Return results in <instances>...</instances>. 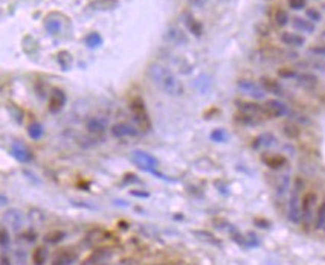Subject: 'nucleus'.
Instances as JSON below:
<instances>
[{"label": "nucleus", "instance_id": "nucleus-1", "mask_svg": "<svg viewBox=\"0 0 325 265\" xmlns=\"http://www.w3.org/2000/svg\"><path fill=\"white\" fill-rule=\"evenodd\" d=\"M147 75L154 82V85L157 89H160L164 93H167L168 96L179 98L185 92L184 84L177 78V75L171 69H168L164 64H159V63L150 64L148 69H147Z\"/></svg>", "mask_w": 325, "mask_h": 265}, {"label": "nucleus", "instance_id": "nucleus-2", "mask_svg": "<svg viewBox=\"0 0 325 265\" xmlns=\"http://www.w3.org/2000/svg\"><path fill=\"white\" fill-rule=\"evenodd\" d=\"M302 192H304V183L301 179H296L290 191V198L287 206V216L289 221L293 224H301L302 219V197H304Z\"/></svg>", "mask_w": 325, "mask_h": 265}, {"label": "nucleus", "instance_id": "nucleus-3", "mask_svg": "<svg viewBox=\"0 0 325 265\" xmlns=\"http://www.w3.org/2000/svg\"><path fill=\"white\" fill-rule=\"evenodd\" d=\"M318 212V197L315 192H306L302 197V226L304 229H310L315 224Z\"/></svg>", "mask_w": 325, "mask_h": 265}, {"label": "nucleus", "instance_id": "nucleus-4", "mask_svg": "<svg viewBox=\"0 0 325 265\" xmlns=\"http://www.w3.org/2000/svg\"><path fill=\"white\" fill-rule=\"evenodd\" d=\"M130 110L133 113V119L136 122V125L139 127V130L148 131L151 128V122H150V116L145 107V102L142 101V98L136 96L130 102Z\"/></svg>", "mask_w": 325, "mask_h": 265}, {"label": "nucleus", "instance_id": "nucleus-5", "mask_svg": "<svg viewBox=\"0 0 325 265\" xmlns=\"http://www.w3.org/2000/svg\"><path fill=\"white\" fill-rule=\"evenodd\" d=\"M131 160H133V163H134L139 169L147 171V172H154V169H156V168H157V165H159V162H157V159H156V157H153L150 152L142 151V149H136V151H133V154H131Z\"/></svg>", "mask_w": 325, "mask_h": 265}, {"label": "nucleus", "instance_id": "nucleus-6", "mask_svg": "<svg viewBox=\"0 0 325 265\" xmlns=\"http://www.w3.org/2000/svg\"><path fill=\"white\" fill-rule=\"evenodd\" d=\"M2 219H3V224L5 226L11 227L15 232L22 230L23 226H25V213L22 210L15 209V207H11V209L5 210Z\"/></svg>", "mask_w": 325, "mask_h": 265}, {"label": "nucleus", "instance_id": "nucleus-7", "mask_svg": "<svg viewBox=\"0 0 325 265\" xmlns=\"http://www.w3.org/2000/svg\"><path fill=\"white\" fill-rule=\"evenodd\" d=\"M110 134L116 139L137 137L140 134V130H139L137 125H133L130 122H116L110 127Z\"/></svg>", "mask_w": 325, "mask_h": 265}, {"label": "nucleus", "instance_id": "nucleus-8", "mask_svg": "<svg viewBox=\"0 0 325 265\" xmlns=\"http://www.w3.org/2000/svg\"><path fill=\"white\" fill-rule=\"evenodd\" d=\"M237 107L240 110V113H246V115H251V116H257L260 119H269L267 116V112H266V107L264 105H260L257 102H252V101H238L237 102Z\"/></svg>", "mask_w": 325, "mask_h": 265}, {"label": "nucleus", "instance_id": "nucleus-9", "mask_svg": "<svg viewBox=\"0 0 325 265\" xmlns=\"http://www.w3.org/2000/svg\"><path fill=\"white\" fill-rule=\"evenodd\" d=\"M238 89L243 93L251 95L255 99H264V96H266V90L261 87V84H257V82H254L251 79H240L238 81Z\"/></svg>", "mask_w": 325, "mask_h": 265}, {"label": "nucleus", "instance_id": "nucleus-10", "mask_svg": "<svg viewBox=\"0 0 325 265\" xmlns=\"http://www.w3.org/2000/svg\"><path fill=\"white\" fill-rule=\"evenodd\" d=\"M269 118H282L289 115V107L279 99H269L264 104Z\"/></svg>", "mask_w": 325, "mask_h": 265}, {"label": "nucleus", "instance_id": "nucleus-11", "mask_svg": "<svg viewBox=\"0 0 325 265\" xmlns=\"http://www.w3.org/2000/svg\"><path fill=\"white\" fill-rule=\"evenodd\" d=\"M107 128H109V124L104 118L92 116L86 121V130L90 136H103L107 131Z\"/></svg>", "mask_w": 325, "mask_h": 265}, {"label": "nucleus", "instance_id": "nucleus-12", "mask_svg": "<svg viewBox=\"0 0 325 265\" xmlns=\"http://www.w3.org/2000/svg\"><path fill=\"white\" fill-rule=\"evenodd\" d=\"M66 104V93L58 89V87H54L51 90V95H49V110L52 113H58Z\"/></svg>", "mask_w": 325, "mask_h": 265}, {"label": "nucleus", "instance_id": "nucleus-13", "mask_svg": "<svg viewBox=\"0 0 325 265\" xmlns=\"http://www.w3.org/2000/svg\"><path fill=\"white\" fill-rule=\"evenodd\" d=\"M11 152H12V156L18 160V162H22V163H29L31 160H32V152H31V149L26 146V145H23V143H20V142H14L12 145H11Z\"/></svg>", "mask_w": 325, "mask_h": 265}, {"label": "nucleus", "instance_id": "nucleus-14", "mask_svg": "<svg viewBox=\"0 0 325 265\" xmlns=\"http://www.w3.org/2000/svg\"><path fill=\"white\" fill-rule=\"evenodd\" d=\"M279 40H281L282 45H286L289 48H295V49L302 48L306 45V38L302 35L296 34V32H282L279 35Z\"/></svg>", "mask_w": 325, "mask_h": 265}, {"label": "nucleus", "instance_id": "nucleus-15", "mask_svg": "<svg viewBox=\"0 0 325 265\" xmlns=\"http://www.w3.org/2000/svg\"><path fill=\"white\" fill-rule=\"evenodd\" d=\"M296 84L301 87V89H306V90H313L318 87L319 84V79L316 75L313 73H309V72H304V73H299L296 76Z\"/></svg>", "mask_w": 325, "mask_h": 265}, {"label": "nucleus", "instance_id": "nucleus-16", "mask_svg": "<svg viewBox=\"0 0 325 265\" xmlns=\"http://www.w3.org/2000/svg\"><path fill=\"white\" fill-rule=\"evenodd\" d=\"M112 256V250L109 247H99L98 250H95L89 259L83 265H101L104 261H107Z\"/></svg>", "mask_w": 325, "mask_h": 265}, {"label": "nucleus", "instance_id": "nucleus-17", "mask_svg": "<svg viewBox=\"0 0 325 265\" xmlns=\"http://www.w3.org/2000/svg\"><path fill=\"white\" fill-rule=\"evenodd\" d=\"M78 258L79 256L75 250L66 249L55 256V259L52 261V265H73L78 262Z\"/></svg>", "mask_w": 325, "mask_h": 265}, {"label": "nucleus", "instance_id": "nucleus-18", "mask_svg": "<svg viewBox=\"0 0 325 265\" xmlns=\"http://www.w3.org/2000/svg\"><path fill=\"white\" fill-rule=\"evenodd\" d=\"M119 6V0H93L87 8L90 11H99V12H107L113 11Z\"/></svg>", "mask_w": 325, "mask_h": 265}, {"label": "nucleus", "instance_id": "nucleus-19", "mask_svg": "<svg viewBox=\"0 0 325 265\" xmlns=\"http://www.w3.org/2000/svg\"><path fill=\"white\" fill-rule=\"evenodd\" d=\"M165 38H167L168 41L174 43V45H187V43H188L187 34H185L182 29L176 28V26L168 28V31H167V34H165Z\"/></svg>", "mask_w": 325, "mask_h": 265}, {"label": "nucleus", "instance_id": "nucleus-20", "mask_svg": "<svg viewBox=\"0 0 325 265\" xmlns=\"http://www.w3.org/2000/svg\"><path fill=\"white\" fill-rule=\"evenodd\" d=\"M260 84H261V87L266 90V93H272V95H276V96H281V95L284 93L282 85H281L278 81L272 79V78L262 76V78L260 79Z\"/></svg>", "mask_w": 325, "mask_h": 265}, {"label": "nucleus", "instance_id": "nucleus-21", "mask_svg": "<svg viewBox=\"0 0 325 265\" xmlns=\"http://www.w3.org/2000/svg\"><path fill=\"white\" fill-rule=\"evenodd\" d=\"M292 25L295 26V29L304 32V34H313L316 31V26L313 21H310L309 18H302V17H293L292 18Z\"/></svg>", "mask_w": 325, "mask_h": 265}, {"label": "nucleus", "instance_id": "nucleus-22", "mask_svg": "<svg viewBox=\"0 0 325 265\" xmlns=\"http://www.w3.org/2000/svg\"><path fill=\"white\" fill-rule=\"evenodd\" d=\"M193 235H194L197 239H200L201 242H205V244L215 246V247H221V241H220L212 232H208V230H194Z\"/></svg>", "mask_w": 325, "mask_h": 265}, {"label": "nucleus", "instance_id": "nucleus-23", "mask_svg": "<svg viewBox=\"0 0 325 265\" xmlns=\"http://www.w3.org/2000/svg\"><path fill=\"white\" fill-rule=\"evenodd\" d=\"M182 17H184L185 26L190 29V32H191L193 35H195V37H201V34H203V26H201V23H200L198 20H195L190 12H185Z\"/></svg>", "mask_w": 325, "mask_h": 265}, {"label": "nucleus", "instance_id": "nucleus-24", "mask_svg": "<svg viewBox=\"0 0 325 265\" xmlns=\"http://www.w3.org/2000/svg\"><path fill=\"white\" fill-rule=\"evenodd\" d=\"M276 143V137L272 134V132H264L258 136L254 142H252V146L255 149H260V148H269V146H273Z\"/></svg>", "mask_w": 325, "mask_h": 265}, {"label": "nucleus", "instance_id": "nucleus-25", "mask_svg": "<svg viewBox=\"0 0 325 265\" xmlns=\"http://www.w3.org/2000/svg\"><path fill=\"white\" fill-rule=\"evenodd\" d=\"M290 185H292L290 175H289V174L281 175L279 180H278V183H276V195H278L279 198H284V197L292 191V189H290Z\"/></svg>", "mask_w": 325, "mask_h": 265}, {"label": "nucleus", "instance_id": "nucleus-26", "mask_svg": "<svg viewBox=\"0 0 325 265\" xmlns=\"http://www.w3.org/2000/svg\"><path fill=\"white\" fill-rule=\"evenodd\" d=\"M49 258V249L46 246H38L32 253V265H45Z\"/></svg>", "mask_w": 325, "mask_h": 265}, {"label": "nucleus", "instance_id": "nucleus-27", "mask_svg": "<svg viewBox=\"0 0 325 265\" xmlns=\"http://www.w3.org/2000/svg\"><path fill=\"white\" fill-rule=\"evenodd\" d=\"M45 134V128L40 122L34 121L28 125V136L32 139V140H40Z\"/></svg>", "mask_w": 325, "mask_h": 265}, {"label": "nucleus", "instance_id": "nucleus-28", "mask_svg": "<svg viewBox=\"0 0 325 265\" xmlns=\"http://www.w3.org/2000/svg\"><path fill=\"white\" fill-rule=\"evenodd\" d=\"M45 28L46 31L51 34V35H58L62 32V28H63V23L57 18H46L45 21Z\"/></svg>", "mask_w": 325, "mask_h": 265}, {"label": "nucleus", "instance_id": "nucleus-29", "mask_svg": "<svg viewBox=\"0 0 325 265\" xmlns=\"http://www.w3.org/2000/svg\"><path fill=\"white\" fill-rule=\"evenodd\" d=\"M262 162L272 169H279L281 166L286 165V159L282 156H266V159H262Z\"/></svg>", "mask_w": 325, "mask_h": 265}, {"label": "nucleus", "instance_id": "nucleus-30", "mask_svg": "<svg viewBox=\"0 0 325 265\" xmlns=\"http://www.w3.org/2000/svg\"><path fill=\"white\" fill-rule=\"evenodd\" d=\"M315 229L319 232H325V201L321 203L316 212V219H315Z\"/></svg>", "mask_w": 325, "mask_h": 265}, {"label": "nucleus", "instance_id": "nucleus-31", "mask_svg": "<svg viewBox=\"0 0 325 265\" xmlns=\"http://www.w3.org/2000/svg\"><path fill=\"white\" fill-rule=\"evenodd\" d=\"M237 122L238 124H241V125H258V124H261V121L262 119H260V118H257V116H251V115H246V113H238L237 115Z\"/></svg>", "mask_w": 325, "mask_h": 265}, {"label": "nucleus", "instance_id": "nucleus-32", "mask_svg": "<svg viewBox=\"0 0 325 265\" xmlns=\"http://www.w3.org/2000/svg\"><path fill=\"white\" fill-rule=\"evenodd\" d=\"M84 43H86L90 49H96V48H99V46L103 45V37H101V34H98V32H92V34H89V35L86 37Z\"/></svg>", "mask_w": 325, "mask_h": 265}, {"label": "nucleus", "instance_id": "nucleus-33", "mask_svg": "<svg viewBox=\"0 0 325 265\" xmlns=\"http://www.w3.org/2000/svg\"><path fill=\"white\" fill-rule=\"evenodd\" d=\"M275 23L279 26V28H284V26H287L289 25V21H290V17H289V12L286 11V9H276V12H275Z\"/></svg>", "mask_w": 325, "mask_h": 265}, {"label": "nucleus", "instance_id": "nucleus-34", "mask_svg": "<svg viewBox=\"0 0 325 265\" xmlns=\"http://www.w3.org/2000/svg\"><path fill=\"white\" fill-rule=\"evenodd\" d=\"M282 132H284V136H287L289 139H296V137H299V128H298V125L296 124H293V122H286L284 125H282Z\"/></svg>", "mask_w": 325, "mask_h": 265}, {"label": "nucleus", "instance_id": "nucleus-35", "mask_svg": "<svg viewBox=\"0 0 325 265\" xmlns=\"http://www.w3.org/2000/svg\"><path fill=\"white\" fill-rule=\"evenodd\" d=\"M11 242H12V238L9 235V230L6 227H2V232H0V247H2V252H8Z\"/></svg>", "mask_w": 325, "mask_h": 265}, {"label": "nucleus", "instance_id": "nucleus-36", "mask_svg": "<svg viewBox=\"0 0 325 265\" xmlns=\"http://www.w3.org/2000/svg\"><path fill=\"white\" fill-rule=\"evenodd\" d=\"M65 238V232H62V230H54V232H51L49 235L45 236V242H46V244H58V242H62Z\"/></svg>", "mask_w": 325, "mask_h": 265}, {"label": "nucleus", "instance_id": "nucleus-37", "mask_svg": "<svg viewBox=\"0 0 325 265\" xmlns=\"http://www.w3.org/2000/svg\"><path fill=\"white\" fill-rule=\"evenodd\" d=\"M14 261L15 265H28V252L25 249H17L14 252Z\"/></svg>", "mask_w": 325, "mask_h": 265}, {"label": "nucleus", "instance_id": "nucleus-38", "mask_svg": "<svg viewBox=\"0 0 325 265\" xmlns=\"http://www.w3.org/2000/svg\"><path fill=\"white\" fill-rule=\"evenodd\" d=\"M29 218H31L34 223H38V224H43V223H45V213H43L40 209H31Z\"/></svg>", "mask_w": 325, "mask_h": 265}, {"label": "nucleus", "instance_id": "nucleus-39", "mask_svg": "<svg viewBox=\"0 0 325 265\" xmlns=\"http://www.w3.org/2000/svg\"><path fill=\"white\" fill-rule=\"evenodd\" d=\"M306 14H307V18H309L310 21H313V23H318V21H321V18H322V14H321L318 9H315V8H309V9L306 11Z\"/></svg>", "mask_w": 325, "mask_h": 265}, {"label": "nucleus", "instance_id": "nucleus-40", "mask_svg": "<svg viewBox=\"0 0 325 265\" xmlns=\"http://www.w3.org/2000/svg\"><path fill=\"white\" fill-rule=\"evenodd\" d=\"M20 239L25 241V242H28V244H32V242H35V239H37V233H35L34 230H25V232L20 235Z\"/></svg>", "mask_w": 325, "mask_h": 265}, {"label": "nucleus", "instance_id": "nucleus-41", "mask_svg": "<svg viewBox=\"0 0 325 265\" xmlns=\"http://www.w3.org/2000/svg\"><path fill=\"white\" fill-rule=\"evenodd\" d=\"M58 63L62 64L63 69H69V67H70V63H72L70 54H67V52H60V54H58Z\"/></svg>", "mask_w": 325, "mask_h": 265}, {"label": "nucleus", "instance_id": "nucleus-42", "mask_svg": "<svg viewBox=\"0 0 325 265\" xmlns=\"http://www.w3.org/2000/svg\"><path fill=\"white\" fill-rule=\"evenodd\" d=\"M211 139L214 142H225L228 139V132L225 131V130H214V131L211 132Z\"/></svg>", "mask_w": 325, "mask_h": 265}, {"label": "nucleus", "instance_id": "nucleus-43", "mask_svg": "<svg viewBox=\"0 0 325 265\" xmlns=\"http://www.w3.org/2000/svg\"><path fill=\"white\" fill-rule=\"evenodd\" d=\"M289 6L295 11H301L307 6V0H289Z\"/></svg>", "mask_w": 325, "mask_h": 265}, {"label": "nucleus", "instance_id": "nucleus-44", "mask_svg": "<svg viewBox=\"0 0 325 265\" xmlns=\"http://www.w3.org/2000/svg\"><path fill=\"white\" fill-rule=\"evenodd\" d=\"M278 75H279L281 78H286V79H292V78H296V76H298V73H296L295 70H292V69H281V70L278 72Z\"/></svg>", "mask_w": 325, "mask_h": 265}, {"label": "nucleus", "instance_id": "nucleus-45", "mask_svg": "<svg viewBox=\"0 0 325 265\" xmlns=\"http://www.w3.org/2000/svg\"><path fill=\"white\" fill-rule=\"evenodd\" d=\"M309 52L312 55H316V57H321V58H325V45L324 46H313L309 49Z\"/></svg>", "mask_w": 325, "mask_h": 265}, {"label": "nucleus", "instance_id": "nucleus-46", "mask_svg": "<svg viewBox=\"0 0 325 265\" xmlns=\"http://www.w3.org/2000/svg\"><path fill=\"white\" fill-rule=\"evenodd\" d=\"M0 265H12V259L9 258V255L6 252H2L0 256Z\"/></svg>", "mask_w": 325, "mask_h": 265}, {"label": "nucleus", "instance_id": "nucleus-47", "mask_svg": "<svg viewBox=\"0 0 325 265\" xmlns=\"http://www.w3.org/2000/svg\"><path fill=\"white\" fill-rule=\"evenodd\" d=\"M131 195L133 197H139V198H148L150 197L148 192H142V191H131Z\"/></svg>", "mask_w": 325, "mask_h": 265}, {"label": "nucleus", "instance_id": "nucleus-48", "mask_svg": "<svg viewBox=\"0 0 325 265\" xmlns=\"http://www.w3.org/2000/svg\"><path fill=\"white\" fill-rule=\"evenodd\" d=\"M190 3L195 6V8H200V6H203V5H206L208 3V0H190Z\"/></svg>", "mask_w": 325, "mask_h": 265}, {"label": "nucleus", "instance_id": "nucleus-49", "mask_svg": "<svg viewBox=\"0 0 325 265\" xmlns=\"http://www.w3.org/2000/svg\"><path fill=\"white\" fill-rule=\"evenodd\" d=\"M8 204V198H6V195L5 194H0V206L2 207H5Z\"/></svg>", "mask_w": 325, "mask_h": 265}, {"label": "nucleus", "instance_id": "nucleus-50", "mask_svg": "<svg viewBox=\"0 0 325 265\" xmlns=\"http://www.w3.org/2000/svg\"><path fill=\"white\" fill-rule=\"evenodd\" d=\"M319 40H321V41H322V43L325 45V31L322 32V34H321V35H319Z\"/></svg>", "mask_w": 325, "mask_h": 265}, {"label": "nucleus", "instance_id": "nucleus-51", "mask_svg": "<svg viewBox=\"0 0 325 265\" xmlns=\"http://www.w3.org/2000/svg\"><path fill=\"white\" fill-rule=\"evenodd\" d=\"M154 265H165V264H154Z\"/></svg>", "mask_w": 325, "mask_h": 265}, {"label": "nucleus", "instance_id": "nucleus-52", "mask_svg": "<svg viewBox=\"0 0 325 265\" xmlns=\"http://www.w3.org/2000/svg\"><path fill=\"white\" fill-rule=\"evenodd\" d=\"M101 265H103V264H101Z\"/></svg>", "mask_w": 325, "mask_h": 265}]
</instances>
